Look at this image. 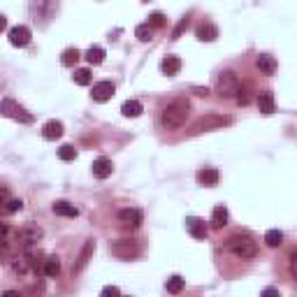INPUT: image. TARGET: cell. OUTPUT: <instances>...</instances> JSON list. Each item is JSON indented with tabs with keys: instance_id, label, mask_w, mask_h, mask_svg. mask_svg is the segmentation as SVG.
I'll list each match as a JSON object with an SVG mask.
<instances>
[{
	"instance_id": "cell-19",
	"label": "cell",
	"mask_w": 297,
	"mask_h": 297,
	"mask_svg": "<svg viewBox=\"0 0 297 297\" xmlns=\"http://www.w3.org/2000/svg\"><path fill=\"white\" fill-rule=\"evenodd\" d=\"M54 214H58V216H65V219H77L79 216V209L74 205H70V202H56L54 205Z\"/></svg>"
},
{
	"instance_id": "cell-22",
	"label": "cell",
	"mask_w": 297,
	"mask_h": 297,
	"mask_svg": "<svg viewBox=\"0 0 297 297\" xmlns=\"http://www.w3.org/2000/svg\"><path fill=\"white\" fill-rule=\"evenodd\" d=\"M42 272L47 274L49 279H56V276H58V272H61V260L56 258V255L47 258V260H44V269H42Z\"/></svg>"
},
{
	"instance_id": "cell-20",
	"label": "cell",
	"mask_w": 297,
	"mask_h": 297,
	"mask_svg": "<svg viewBox=\"0 0 297 297\" xmlns=\"http://www.w3.org/2000/svg\"><path fill=\"white\" fill-rule=\"evenodd\" d=\"M93 251H95V242H86V246H84V249H82V253H79L77 265H74V272H82V269L86 267V263H88V260H91Z\"/></svg>"
},
{
	"instance_id": "cell-30",
	"label": "cell",
	"mask_w": 297,
	"mask_h": 297,
	"mask_svg": "<svg viewBox=\"0 0 297 297\" xmlns=\"http://www.w3.org/2000/svg\"><path fill=\"white\" fill-rule=\"evenodd\" d=\"M21 209H24V202H21L19 197L5 200V207H3V211H5V214H14V211H21Z\"/></svg>"
},
{
	"instance_id": "cell-26",
	"label": "cell",
	"mask_w": 297,
	"mask_h": 297,
	"mask_svg": "<svg viewBox=\"0 0 297 297\" xmlns=\"http://www.w3.org/2000/svg\"><path fill=\"white\" fill-rule=\"evenodd\" d=\"M283 242V232L281 230H267V234H265V244H267L269 249H276V246H281Z\"/></svg>"
},
{
	"instance_id": "cell-14",
	"label": "cell",
	"mask_w": 297,
	"mask_h": 297,
	"mask_svg": "<svg viewBox=\"0 0 297 297\" xmlns=\"http://www.w3.org/2000/svg\"><path fill=\"white\" fill-rule=\"evenodd\" d=\"M63 123L61 121H47L44 123V128H42V137L44 140H58L61 135H63Z\"/></svg>"
},
{
	"instance_id": "cell-29",
	"label": "cell",
	"mask_w": 297,
	"mask_h": 297,
	"mask_svg": "<svg viewBox=\"0 0 297 297\" xmlns=\"http://www.w3.org/2000/svg\"><path fill=\"white\" fill-rule=\"evenodd\" d=\"M184 290V279L181 276H172L167 279V292H172V295H176V292Z\"/></svg>"
},
{
	"instance_id": "cell-31",
	"label": "cell",
	"mask_w": 297,
	"mask_h": 297,
	"mask_svg": "<svg viewBox=\"0 0 297 297\" xmlns=\"http://www.w3.org/2000/svg\"><path fill=\"white\" fill-rule=\"evenodd\" d=\"M16 112H19V105H16L14 100H10V97H5V100H3V114H5V116L14 118Z\"/></svg>"
},
{
	"instance_id": "cell-3",
	"label": "cell",
	"mask_w": 297,
	"mask_h": 297,
	"mask_svg": "<svg viewBox=\"0 0 297 297\" xmlns=\"http://www.w3.org/2000/svg\"><path fill=\"white\" fill-rule=\"evenodd\" d=\"M239 88H242V84H239L234 72H223L219 77V84H216V91H219L221 97H237Z\"/></svg>"
},
{
	"instance_id": "cell-38",
	"label": "cell",
	"mask_w": 297,
	"mask_h": 297,
	"mask_svg": "<svg viewBox=\"0 0 297 297\" xmlns=\"http://www.w3.org/2000/svg\"><path fill=\"white\" fill-rule=\"evenodd\" d=\"M144 3H149V0H144Z\"/></svg>"
},
{
	"instance_id": "cell-35",
	"label": "cell",
	"mask_w": 297,
	"mask_h": 297,
	"mask_svg": "<svg viewBox=\"0 0 297 297\" xmlns=\"http://www.w3.org/2000/svg\"><path fill=\"white\" fill-rule=\"evenodd\" d=\"M103 295H105V297H109V295H121V290H118L116 286H107V288H103Z\"/></svg>"
},
{
	"instance_id": "cell-13",
	"label": "cell",
	"mask_w": 297,
	"mask_h": 297,
	"mask_svg": "<svg viewBox=\"0 0 297 297\" xmlns=\"http://www.w3.org/2000/svg\"><path fill=\"white\" fill-rule=\"evenodd\" d=\"M186 228H188V232L193 234L195 239H205V237H207V225H205V221L195 219V216H188V219H186Z\"/></svg>"
},
{
	"instance_id": "cell-1",
	"label": "cell",
	"mask_w": 297,
	"mask_h": 297,
	"mask_svg": "<svg viewBox=\"0 0 297 297\" xmlns=\"http://www.w3.org/2000/svg\"><path fill=\"white\" fill-rule=\"evenodd\" d=\"M188 112H190V105L188 100H172L165 109H163V128L165 130H179L181 126L186 123L188 118Z\"/></svg>"
},
{
	"instance_id": "cell-27",
	"label": "cell",
	"mask_w": 297,
	"mask_h": 297,
	"mask_svg": "<svg viewBox=\"0 0 297 297\" xmlns=\"http://www.w3.org/2000/svg\"><path fill=\"white\" fill-rule=\"evenodd\" d=\"M72 79H74V84H79V86H88V84H91V70H86V68L74 70Z\"/></svg>"
},
{
	"instance_id": "cell-4",
	"label": "cell",
	"mask_w": 297,
	"mask_h": 297,
	"mask_svg": "<svg viewBox=\"0 0 297 297\" xmlns=\"http://www.w3.org/2000/svg\"><path fill=\"white\" fill-rule=\"evenodd\" d=\"M109 251H112V255H116V258H123V260L137 258V255L142 253L140 244L130 242V239H118V242H114L112 246H109Z\"/></svg>"
},
{
	"instance_id": "cell-11",
	"label": "cell",
	"mask_w": 297,
	"mask_h": 297,
	"mask_svg": "<svg viewBox=\"0 0 297 297\" xmlns=\"http://www.w3.org/2000/svg\"><path fill=\"white\" fill-rule=\"evenodd\" d=\"M255 68L260 70V74H267V77H272L274 72H276V61H274V56L269 54H260L258 58H255Z\"/></svg>"
},
{
	"instance_id": "cell-7",
	"label": "cell",
	"mask_w": 297,
	"mask_h": 297,
	"mask_svg": "<svg viewBox=\"0 0 297 297\" xmlns=\"http://www.w3.org/2000/svg\"><path fill=\"white\" fill-rule=\"evenodd\" d=\"M7 37H10L12 47H28L33 33H30L28 26H14V28L7 30Z\"/></svg>"
},
{
	"instance_id": "cell-36",
	"label": "cell",
	"mask_w": 297,
	"mask_h": 297,
	"mask_svg": "<svg viewBox=\"0 0 297 297\" xmlns=\"http://www.w3.org/2000/svg\"><path fill=\"white\" fill-rule=\"evenodd\" d=\"M186 26H188V19H184L179 26H176V28H174V35H172V39H176V37H179V35H181V30H184Z\"/></svg>"
},
{
	"instance_id": "cell-9",
	"label": "cell",
	"mask_w": 297,
	"mask_h": 297,
	"mask_svg": "<svg viewBox=\"0 0 297 297\" xmlns=\"http://www.w3.org/2000/svg\"><path fill=\"white\" fill-rule=\"evenodd\" d=\"M118 221H121L126 228H140V223H142V211H140V209H132V207H128V209H121V211H118Z\"/></svg>"
},
{
	"instance_id": "cell-17",
	"label": "cell",
	"mask_w": 297,
	"mask_h": 297,
	"mask_svg": "<svg viewBox=\"0 0 297 297\" xmlns=\"http://www.w3.org/2000/svg\"><path fill=\"white\" fill-rule=\"evenodd\" d=\"M197 181H200L202 186H216L219 184V170H214V167H205V170L197 172Z\"/></svg>"
},
{
	"instance_id": "cell-5",
	"label": "cell",
	"mask_w": 297,
	"mask_h": 297,
	"mask_svg": "<svg viewBox=\"0 0 297 297\" xmlns=\"http://www.w3.org/2000/svg\"><path fill=\"white\" fill-rule=\"evenodd\" d=\"M232 118L230 116H219V114H207L202 116L200 121L193 123V132H205V130H216V128H223V126H230Z\"/></svg>"
},
{
	"instance_id": "cell-32",
	"label": "cell",
	"mask_w": 297,
	"mask_h": 297,
	"mask_svg": "<svg viewBox=\"0 0 297 297\" xmlns=\"http://www.w3.org/2000/svg\"><path fill=\"white\" fill-rule=\"evenodd\" d=\"M167 24L165 14H161V12H153L151 16H149V26H153V28H163V26Z\"/></svg>"
},
{
	"instance_id": "cell-37",
	"label": "cell",
	"mask_w": 297,
	"mask_h": 297,
	"mask_svg": "<svg viewBox=\"0 0 297 297\" xmlns=\"http://www.w3.org/2000/svg\"><path fill=\"white\" fill-rule=\"evenodd\" d=\"M195 93L197 95H209V88H195Z\"/></svg>"
},
{
	"instance_id": "cell-28",
	"label": "cell",
	"mask_w": 297,
	"mask_h": 297,
	"mask_svg": "<svg viewBox=\"0 0 297 297\" xmlns=\"http://www.w3.org/2000/svg\"><path fill=\"white\" fill-rule=\"evenodd\" d=\"M58 158H61V161H65V163L74 161V158H77V149H74L72 144H63L58 149Z\"/></svg>"
},
{
	"instance_id": "cell-2",
	"label": "cell",
	"mask_w": 297,
	"mask_h": 297,
	"mask_svg": "<svg viewBox=\"0 0 297 297\" xmlns=\"http://www.w3.org/2000/svg\"><path fill=\"white\" fill-rule=\"evenodd\" d=\"M225 249H228L234 258H242V260H253L255 255H258V244L251 237H246V234H232V237L225 242Z\"/></svg>"
},
{
	"instance_id": "cell-24",
	"label": "cell",
	"mask_w": 297,
	"mask_h": 297,
	"mask_svg": "<svg viewBox=\"0 0 297 297\" xmlns=\"http://www.w3.org/2000/svg\"><path fill=\"white\" fill-rule=\"evenodd\" d=\"M153 26H149V24H142V26H137L135 28V35H137V39L140 42H151L153 39Z\"/></svg>"
},
{
	"instance_id": "cell-12",
	"label": "cell",
	"mask_w": 297,
	"mask_h": 297,
	"mask_svg": "<svg viewBox=\"0 0 297 297\" xmlns=\"http://www.w3.org/2000/svg\"><path fill=\"white\" fill-rule=\"evenodd\" d=\"M195 35H197V39H202V42H214V39L219 37V28H216L214 24H209V21H205V24H200L195 28Z\"/></svg>"
},
{
	"instance_id": "cell-23",
	"label": "cell",
	"mask_w": 297,
	"mask_h": 297,
	"mask_svg": "<svg viewBox=\"0 0 297 297\" xmlns=\"http://www.w3.org/2000/svg\"><path fill=\"white\" fill-rule=\"evenodd\" d=\"M84 58H86L91 65H100V63H103V61H105V49H103V47H97V44H95V47H91V49H88Z\"/></svg>"
},
{
	"instance_id": "cell-10",
	"label": "cell",
	"mask_w": 297,
	"mask_h": 297,
	"mask_svg": "<svg viewBox=\"0 0 297 297\" xmlns=\"http://www.w3.org/2000/svg\"><path fill=\"white\" fill-rule=\"evenodd\" d=\"M91 170H93V176H97V179H107V176H112L114 165H112L109 158H97V161H93Z\"/></svg>"
},
{
	"instance_id": "cell-21",
	"label": "cell",
	"mask_w": 297,
	"mask_h": 297,
	"mask_svg": "<svg viewBox=\"0 0 297 297\" xmlns=\"http://www.w3.org/2000/svg\"><path fill=\"white\" fill-rule=\"evenodd\" d=\"M121 112H123V116H128V118H137L142 112H144V107H142L140 100H126Z\"/></svg>"
},
{
	"instance_id": "cell-18",
	"label": "cell",
	"mask_w": 297,
	"mask_h": 297,
	"mask_svg": "<svg viewBox=\"0 0 297 297\" xmlns=\"http://www.w3.org/2000/svg\"><path fill=\"white\" fill-rule=\"evenodd\" d=\"M258 109L263 114H274L276 105H274V95L269 91H265V93H260V95H258Z\"/></svg>"
},
{
	"instance_id": "cell-34",
	"label": "cell",
	"mask_w": 297,
	"mask_h": 297,
	"mask_svg": "<svg viewBox=\"0 0 297 297\" xmlns=\"http://www.w3.org/2000/svg\"><path fill=\"white\" fill-rule=\"evenodd\" d=\"M290 274L297 279V251H292V253H290Z\"/></svg>"
},
{
	"instance_id": "cell-6",
	"label": "cell",
	"mask_w": 297,
	"mask_h": 297,
	"mask_svg": "<svg viewBox=\"0 0 297 297\" xmlns=\"http://www.w3.org/2000/svg\"><path fill=\"white\" fill-rule=\"evenodd\" d=\"M42 239V228H37V225H24V228L16 232V242H19L21 249H33L35 244Z\"/></svg>"
},
{
	"instance_id": "cell-16",
	"label": "cell",
	"mask_w": 297,
	"mask_h": 297,
	"mask_svg": "<svg viewBox=\"0 0 297 297\" xmlns=\"http://www.w3.org/2000/svg\"><path fill=\"white\" fill-rule=\"evenodd\" d=\"M161 70H163V74H167V77H174V74L181 70V61L176 58V56H165L161 63Z\"/></svg>"
},
{
	"instance_id": "cell-25",
	"label": "cell",
	"mask_w": 297,
	"mask_h": 297,
	"mask_svg": "<svg viewBox=\"0 0 297 297\" xmlns=\"http://www.w3.org/2000/svg\"><path fill=\"white\" fill-rule=\"evenodd\" d=\"M82 58V54H79V49H65L63 56H61V63L65 65V68H72L77 61Z\"/></svg>"
},
{
	"instance_id": "cell-15",
	"label": "cell",
	"mask_w": 297,
	"mask_h": 297,
	"mask_svg": "<svg viewBox=\"0 0 297 297\" xmlns=\"http://www.w3.org/2000/svg\"><path fill=\"white\" fill-rule=\"evenodd\" d=\"M223 225H228V209H225L223 205H219V207H214V211H211V228L221 230Z\"/></svg>"
},
{
	"instance_id": "cell-8",
	"label": "cell",
	"mask_w": 297,
	"mask_h": 297,
	"mask_svg": "<svg viewBox=\"0 0 297 297\" xmlns=\"http://www.w3.org/2000/svg\"><path fill=\"white\" fill-rule=\"evenodd\" d=\"M114 91H116V86L112 82H97L91 91V97L95 103H107V100H112Z\"/></svg>"
},
{
	"instance_id": "cell-33",
	"label": "cell",
	"mask_w": 297,
	"mask_h": 297,
	"mask_svg": "<svg viewBox=\"0 0 297 297\" xmlns=\"http://www.w3.org/2000/svg\"><path fill=\"white\" fill-rule=\"evenodd\" d=\"M249 100H251L249 91H246V88H239V93H237V103H239V105H249Z\"/></svg>"
}]
</instances>
